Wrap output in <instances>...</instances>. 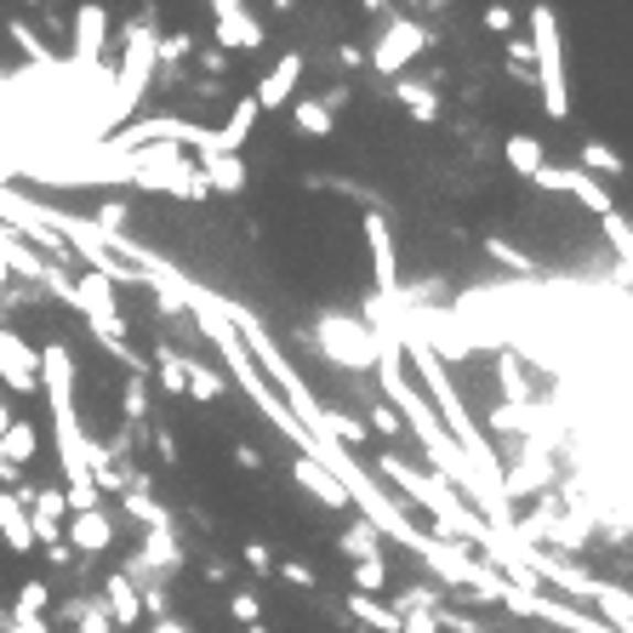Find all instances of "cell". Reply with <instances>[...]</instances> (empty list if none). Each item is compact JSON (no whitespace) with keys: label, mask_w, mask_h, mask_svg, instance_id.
<instances>
[{"label":"cell","mask_w":633,"mask_h":633,"mask_svg":"<svg viewBox=\"0 0 633 633\" xmlns=\"http://www.w3.org/2000/svg\"><path fill=\"white\" fill-rule=\"evenodd\" d=\"M194 165H200V178H206V189H212V194H240V189H246V178H251L240 154H200Z\"/></svg>","instance_id":"obj_15"},{"label":"cell","mask_w":633,"mask_h":633,"mask_svg":"<svg viewBox=\"0 0 633 633\" xmlns=\"http://www.w3.org/2000/svg\"><path fill=\"white\" fill-rule=\"evenodd\" d=\"M406 633H440V611H399Z\"/></svg>","instance_id":"obj_33"},{"label":"cell","mask_w":633,"mask_h":633,"mask_svg":"<svg viewBox=\"0 0 633 633\" xmlns=\"http://www.w3.org/2000/svg\"><path fill=\"white\" fill-rule=\"evenodd\" d=\"M246 633H269V627H262V622H257V627H246Z\"/></svg>","instance_id":"obj_40"},{"label":"cell","mask_w":633,"mask_h":633,"mask_svg":"<svg viewBox=\"0 0 633 633\" xmlns=\"http://www.w3.org/2000/svg\"><path fill=\"white\" fill-rule=\"evenodd\" d=\"M428 7H434V12H440V7H446V0H428Z\"/></svg>","instance_id":"obj_41"},{"label":"cell","mask_w":633,"mask_h":633,"mask_svg":"<svg viewBox=\"0 0 633 633\" xmlns=\"http://www.w3.org/2000/svg\"><path fill=\"white\" fill-rule=\"evenodd\" d=\"M104 611H109L115 627H138V616H143V593H138V582H131L126 571L104 577Z\"/></svg>","instance_id":"obj_13"},{"label":"cell","mask_w":633,"mask_h":633,"mask_svg":"<svg viewBox=\"0 0 633 633\" xmlns=\"http://www.w3.org/2000/svg\"><path fill=\"white\" fill-rule=\"evenodd\" d=\"M394 97H399V109H406L417 126H434L440 120V92L428 86V81H394Z\"/></svg>","instance_id":"obj_17"},{"label":"cell","mask_w":633,"mask_h":633,"mask_svg":"<svg viewBox=\"0 0 633 633\" xmlns=\"http://www.w3.org/2000/svg\"><path fill=\"white\" fill-rule=\"evenodd\" d=\"M189 399H200V406L223 399V377H217V372H206V365H194V372H189Z\"/></svg>","instance_id":"obj_29"},{"label":"cell","mask_w":633,"mask_h":633,"mask_svg":"<svg viewBox=\"0 0 633 633\" xmlns=\"http://www.w3.org/2000/svg\"><path fill=\"white\" fill-rule=\"evenodd\" d=\"M365 251H372V275H377V291H399V246H394V228L383 212H365Z\"/></svg>","instance_id":"obj_7"},{"label":"cell","mask_w":633,"mask_h":633,"mask_svg":"<svg viewBox=\"0 0 633 633\" xmlns=\"http://www.w3.org/2000/svg\"><path fill=\"white\" fill-rule=\"evenodd\" d=\"M508 63H514V69H519V75H530V41H519V35H508ZM530 81H537V75H530Z\"/></svg>","instance_id":"obj_34"},{"label":"cell","mask_w":633,"mask_h":633,"mask_svg":"<svg viewBox=\"0 0 633 633\" xmlns=\"http://www.w3.org/2000/svg\"><path fill=\"white\" fill-rule=\"evenodd\" d=\"M120 399H126V422H143V417H149V383H143V372L126 377Z\"/></svg>","instance_id":"obj_28"},{"label":"cell","mask_w":633,"mask_h":633,"mask_svg":"<svg viewBox=\"0 0 633 633\" xmlns=\"http://www.w3.org/2000/svg\"><path fill=\"white\" fill-rule=\"evenodd\" d=\"M246 565H251V571H275V559H269L262 543H246Z\"/></svg>","instance_id":"obj_36"},{"label":"cell","mask_w":633,"mask_h":633,"mask_svg":"<svg viewBox=\"0 0 633 633\" xmlns=\"http://www.w3.org/2000/svg\"><path fill=\"white\" fill-rule=\"evenodd\" d=\"M235 462H240V469H262V451L257 446H235Z\"/></svg>","instance_id":"obj_37"},{"label":"cell","mask_w":633,"mask_h":633,"mask_svg":"<svg viewBox=\"0 0 633 633\" xmlns=\"http://www.w3.org/2000/svg\"><path fill=\"white\" fill-rule=\"evenodd\" d=\"M149 633H194V627H189V622H178V616H160Z\"/></svg>","instance_id":"obj_38"},{"label":"cell","mask_w":633,"mask_h":633,"mask_svg":"<svg viewBox=\"0 0 633 633\" xmlns=\"http://www.w3.org/2000/svg\"><path fill=\"white\" fill-rule=\"evenodd\" d=\"M228 616H235V622H246V627H257L262 622V605H257V593H228Z\"/></svg>","instance_id":"obj_31"},{"label":"cell","mask_w":633,"mask_h":633,"mask_svg":"<svg viewBox=\"0 0 633 633\" xmlns=\"http://www.w3.org/2000/svg\"><path fill=\"white\" fill-rule=\"evenodd\" d=\"M537 183H543V189H559V194H571L577 206H588L593 217H605V212H616V200H611V189L599 183L593 172H582V165H543V172H537Z\"/></svg>","instance_id":"obj_4"},{"label":"cell","mask_w":633,"mask_h":633,"mask_svg":"<svg viewBox=\"0 0 633 633\" xmlns=\"http://www.w3.org/2000/svg\"><path fill=\"white\" fill-rule=\"evenodd\" d=\"M530 75H537L543 109L554 120L571 115V75H565V35H559V12L548 0H530Z\"/></svg>","instance_id":"obj_1"},{"label":"cell","mask_w":633,"mask_h":633,"mask_svg":"<svg viewBox=\"0 0 633 633\" xmlns=\"http://www.w3.org/2000/svg\"><path fill=\"white\" fill-rule=\"evenodd\" d=\"M372 428H377V434H399V428H406V417H399L388 399H372Z\"/></svg>","instance_id":"obj_32"},{"label":"cell","mask_w":633,"mask_h":633,"mask_svg":"<svg viewBox=\"0 0 633 633\" xmlns=\"http://www.w3.org/2000/svg\"><path fill=\"white\" fill-rule=\"evenodd\" d=\"M599 235H605V246L616 251L622 280H633V223H627L622 212H605V217H599Z\"/></svg>","instance_id":"obj_19"},{"label":"cell","mask_w":633,"mask_h":633,"mask_svg":"<svg viewBox=\"0 0 633 633\" xmlns=\"http://www.w3.org/2000/svg\"><path fill=\"white\" fill-rule=\"evenodd\" d=\"M314 343L331 365H343V372H372L388 348V331L365 325L360 314H320L314 325Z\"/></svg>","instance_id":"obj_2"},{"label":"cell","mask_w":633,"mask_h":633,"mask_svg":"<svg viewBox=\"0 0 633 633\" xmlns=\"http://www.w3.org/2000/svg\"><path fill=\"white\" fill-rule=\"evenodd\" d=\"M63 537H69L75 554H109L115 548V519L104 508H86V514H69V525H63Z\"/></svg>","instance_id":"obj_10"},{"label":"cell","mask_w":633,"mask_h":633,"mask_svg":"<svg viewBox=\"0 0 633 633\" xmlns=\"http://www.w3.org/2000/svg\"><path fill=\"white\" fill-rule=\"evenodd\" d=\"M303 69H309L303 52H286L275 69L257 81V92H251V97H257V109H286L291 97H297V81H303Z\"/></svg>","instance_id":"obj_8"},{"label":"cell","mask_w":633,"mask_h":633,"mask_svg":"<svg viewBox=\"0 0 633 633\" xmlns=\"http://www.w3.org/2000/svg\"><path fill=\"white\" fill-rule=\"evenodd\" d=\"M212 35H217L223 52H257L262 46V23L246 7H235V12H217L212 18Z\"/></svg>","instance_id":"obj_12"},{"label":"cell","mask_w":633,"mask_h":633,"mask_svg":"<svg viewBox=\"0 0 633 633\" xmlns=\"http://www.w3.org/2000/svg\"><path fill=\"white\" fill-rule=\"evenodd\" d=\"M582 172H593L599 183H611V178H627V160H622L611 143L588 138V143H582Z\"/></svg>","instance_id":"obj_20"},{"label":"cell","mask_w":633,"mask_h":633,"mask_svg":"<svg viewBox=\"0 0 633 633\" xmlns=\"http://www.w3.org/2000/svg\"><path fill=\"white\" fill-rule=\"evenodd\" d=\"M360 7H365V12H383V7H388V0H360Z\"/></svg>","instance_id":"obj_39"},{"label":"cell","mask_w":633,"mask_h":633,"mask_svg":"<svg viewBox=\"0 0 633 633\" xmlns=\"http://www.w3.org/2000/svg\"><path fill=\"white\" fill-rule=\"evenodd\" d=\"M337 548H343L354 565H360V559H377V554H383V530H377L372 519H354L343 537H337Z\"/></svg>","instance_id":"obj_21"},{"label":"cell","mask_w":633,"mask_h":633,"mask_svg":"<svg viewBox=\"0 0 633 633\" xmlns=\"http://www.w3.org/2000/svg\"><path fill=\"white\" fill-rule=\"evenodd\" d=\"M0 388H12V394L41 388V348H29L7 325H0Z\"/></svg>","instance_id":"obj_6"},{"label":"cell","mask_w":633,"mask_h":633,"mask_svg":"<svg viewBox=\"0 0 633 633\" xmlns=\"http://www.w3.org/2000/svg\"><path fill=\"white\" fill-rule=\"evenodd\" d=\"M394 611H446V599H440L434 588L411 582V588H399V593H394Z\"/></svg>","instance_id":"obj_24"},{"label":"cell","mask_w":633,"mask_h":633,"mask_svg":"<svg viewBox=\"0 0 633 633\" xmlns=\"http://www.w3.org/2000/svg\"><path fill=\"white\" fill-rule=\"evenodd\" d=\"M280 577H286L291 588H314V571H309V565H280Z\"/></svg>","instance_id":"obj_35"},{"label":"cell","mask_w":633,"mask_h":633,"mask_svg":"<svg viewBox=\"0 0 633 633\" xmlns=\"http://www.w3.org/2000/svg\"><path fill=\"white\" fill-rule=\"evenodd\" d=\"M291 120H297V131H303V138H331V109L314 104V97H303V104L291 109Z\"/></svg>","instance_id":"obj_22"},{"label":"cell","mask_w":633,"mask_h":633,"mask_svg":"<svg viewBox=\"0 0 633 633\" xmlns=\"http://www.w3.org/2000/svg\"><path fill=\"white\" fill-rule=\"evenodd\" d=\"M514 23H519V12L508 7V0H491V7H485V29H491V35H514Z\"/></svg>","instance_id":"obj_30"},{"label":"cell","mask_w":633,"mask_h":633,"mask_svg":"<svg viewBox=\"0 0 633 633\" xmlns=\"http://www.w3.org/2000/svg\"><path fill=\"white\" fill-rule=\"evenodd\" d=\"M257 115H262V109H257V97H240L235 115L206 131V149H200V154H240L246 138H251V126H257Z\"/></svg>","instance_id":"obj_9"},{"label":"cell","mask_w":633,"mask_h":633,"mask_svg":"<svg viewBox=\"0 0 633 633\" xmlns=\"http://www.w3.org/2000/svg\"><path fill=\"white\" fill-rule=\"evenodd\" d=\"M485 257H491V262H503V269H514V275H530V269H537V262H530L519 246H508L503 235H491V240H485Z\"/></svg>","instance_id":"obj_25"},{"label":"cell","mask_w":633,"mask_h":633,"mask_svg":"<svg viewBox=\"0 0 633 633\" xmlns=\"http://www.w3.org/2000/svg\"><path fill=\"white\" fill-rule=\"evenodd\" d=\"M52 605V593H46V582H23V593H18V605L7 611V616H29V622H41V611Z\"/></svg>","instance_id":"obj_26"},{"label":"cell","mask_w":633,"mask_h":633,"mask_svg":"<svg viewBox=\"0 0 633 633\" xmlns=\"http://www.w3.org/2000/svg\"><path fill=\"white\" fill-rule=\"evenodd\" d=\"M291 474H297V485H303L309 496H320L325 508H354V496H348V485L331 474V469H320V462H309V457H297L291 462Z\"/></svg>","instance_id":"obj_11"},{"label":"cell","mask_w":633,"mask_h":633,"mask_svg":"<svg viewBox=\"0 0 633 633\" xmlns=\"http://www.w3.org/2000/svg\"><path fill=\"white\" fill-rule=\"evenodd\" d=\"M69 616H75V633H115L109 611H104V605H86V599H75Z\"/></svg>","instance_id":"obj_27"},{"label":"cell","mask_w":633,"mask_h":633,"mask_svg":"<svg viewBox=\"0 0 633 633\" xmlns=\"http://www.w3.org/2000/svg\"><path fill=\"white\" fill-rule=\"evenodd\" d=\"M503 160H508V172H514V178H530V183H537V172H543V165H548L543 143L530 138V131H514V138L503 143Z\"/></svg>","instance_id":"obj_18"},{"label":"cell","mask_w":633,"mask_h":633,"mask_svg":"<svg viewBox=\"0 0 633 633\" xmlns=\"http://www.w3.org/2000/svg\"><path fill=\"white\" fill-rule=\"evenodd\" d=\"M104 52H109V7L86 0V7H75V52H69V63L92 75V69H104Z\"/></svg>","instance_id":"obj_5"},{"label":"cell","mask_w":633,"mask_h":633,"mask_svg":"<svg viewBox=\"0 0 633 633\" xmlns=\"http://www.w3.org/2000/svg\"><path fill=\"white\" fill-rule=\"evenodd\" d=\"M0 537H7L12 554H29V548H35V519H29V508H23L18 491H0Z\"/></svg>","instance_id":"obj_14"},{"label":"cell","mask_w":633,"mask_h":633,"mask_svg":"<svg viewBox=\"0 0 633 633\" xmlns=\"http://www.w3.org/2000/svg\"><path fill=\"white\" fill-rule=\"evenodd\" d=\"M388 582H394V577H388V559H383V554L354 565V593H383Z\"/></svg>","instance_id":"obj_23"},{"label":"cell","mask_w":633,"mask_h":633,"mask_svg":"<svg viewBox=\"0 0 633 633\" xmlns=\"http://www.w3.org/2000/svg\"><path fill=\"white\" fill-rule=\"evenodd\" d=\"M348 616H354L360 627H372V633H406L399 611L388 605V599H377V593H348Z\"/></svg>","instance_id":"obj_16"},{"label":"cell","mask_w":633,"mask_h":633,"mask_svg":"<svg viewBox=\"0 0 633 633\" xmlns=\"http://www.w3.org/2000/svg\"><path fill=\"white\" fill-rule=\"evenodd\" d=\"M428 23H417V18H388L383 23V35H377V46H372V69L377 75H406L411 63L428 52Z\"/></svg>","instance_id":"obj_3"}]
</instances>
